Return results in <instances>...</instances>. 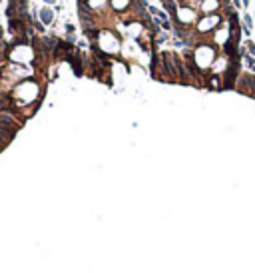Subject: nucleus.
Wrapping results in <instances>:
<instances>
[{
  "label": "nucleus",
  "mask_w": 255,
  "mask_h": 273,
  "mask_svg": "<svg viewBox=\"0 0 255 273\" xmlns=\"http://www.w3.org/2000/svg\"><path fill=\"white\" fill-rule=\"evenodd\" d=\"M0 130H4V132H12L16 134L18 132V124H14V120H12L10 116H0Z\"/></svg>",
  "instance_id": "obj_1"
},
{
  "label": "nucleus",
  "mask_w": 255,
  "mask_h": 273,
  "mask_svg": "<svg viewBox=\"0 0 255 273\" xmlns=\"http://www.w3.org/2000/svg\"><path fill=\"white\" fill-rule=\"evenodd\" d=\"M245 62H247L249 70H253V72H255V60H253V58H251V56H247V58H245Z\"/></svg>",
  "instance_id": "obj_2"
},
{
  "label": "nucleus",
  "mask_w": 255,
  "mask_h": 273,
  "mask_svg": "<svg viewBox=\"0 0 255 273\" xmlns=\"http://www.w3.org/2000/svg\"><path fill=\"white\" fill-rule=\"evenodd\" d=\"M42 18H44V22H50V18H52V14H50L48 10H44V12H42Z\"/></svg>",
  "instance_id": "obj_3"
},
{
  "label": "nucleus",
  "mask_w": 255,
  "mask_h": 273,
  "mask_svg": "<svg viewBox=\"0 0 255 273\" xmlns=\"http://www.w3.org/2000/svg\"><path fill=\"white\" fill-rule=\"evenodd\" d=\"M247 46H249V50H251V52H253V56H255V44H251V42H249Z\"/></svg>",
  "instance_id": "obj_4"
}]
</instances>
